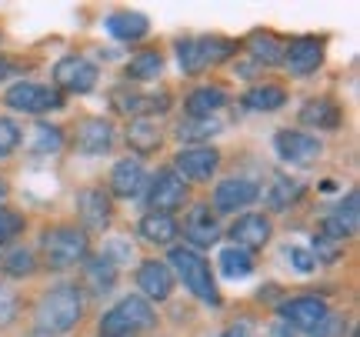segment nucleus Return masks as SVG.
<instances>
[{"label":"nucleus","instance_id":"obj_1","mask_svg":"<svg viewBox=\"0 0 360 337\" xmlns=\"http://www.w3.org/2000/svg\"><path fill=\"white\" fill-rule=\"evenodd\" d=\"M84 291L77 284H57L37 300L34 311V334L37 337H60L74 331L84 317Z\"/></svg>","mask_w":360,"mask_h":337},{"label":"nucleus","instance_id":"obj_2","mask_svg":"<svg viewBox=\"0 0 360 337\" xmlns=\"http://www.w3.org/2000/svg\"><path fill=\"white\" fill-rule=\"evenodd\" d=\"M167 260H170L167 267H174L170 274H177L180 281H184V287L197 300H204L207 307H220L224 304V298H220V291H217V281H214V271H210V264L197 250H191V247H170Z\"/></svg>","mask_w":360,"mask_h":337},{"label":"nucleus","instance_id":"obj_3","mask_svg":"<svg viewBox=\"0 0 360 337\" xmlns=\"http://www.w3.org/2000/svg\"><path fill=\"white\" fill-rule=\"evenodd\" d=\"M40 254H44V264L51 271H67L80 260H87L90 241L74 224H57V227H47L40 234Z\"/></svg>","mask_w":360,"mask_h":337},{"label":"nucleus","instance_id":"obj_4","mask_svg":"<svg viewBox=\"0 0 360 337\" xmlns=\"http://www.w3.org/2000/svg\"><path fill=\"white\" fill-rule=\"evenodd\" d=\"M174 51H177L180 74L197 77V74H204L207 67H217L224 61H231L237 44L227 37H187V40H177Z\"/></svg>","mask_w":360,"mask_h":337},{"label":"nucleus","instance_id":"obj_5","mask_svg":"<svg viewBox=\"0 0 360 337\" xmlns=\"http://www.w3.org/2000/svg\"><path fill=\"white\" fill-rule=\"evenodd\" d=\"M157 324V311L141 294H127L101 317V334H137Z\"/></svg>","mask_w":360,"mask_h":337},{"label":"nucleus","instance_id":"obj_6","mask_svg":"<svg viewBox=\"0 0 360 337\" xmlns=\"http://www.w3.org/2000/svg\"><path fill=\"white\" fill-rule=\"evenodd\" d=\"M4 104L11 107V110H20V114H51V110L64 107V97L53 91V87L24 80V84H13L11 91L4 94Z\"/></svg>","mask_w":360,"mask_h":337},{"label":"nucleus","instance_id":"obj_7","mask_svg":"<svg viewBox=\"0 0 360 337\" xmlns=\"http://www.w3.org/2000/svg\"><path fill=\"white\" fill-rule=\"evenodd\" d=\"M97 77H101L97 67L80 53H67L53 67V87L64 94H90L97 87Z\"/></svg>","mask_w":360,"mask_h":337},{"label":"nucleus","instance_id":"obj_8","mask_svg":"<svg viewBox=\"0 0 360 337\" xmlns=\"http://www.w3.org/2000/svg\"><path fill=\"white\" fill-rule=\"evenodd\" d=\"M274 151L283 164L290 167H307L321 157L323 144L314 137V134H304V130H277L274 134Z\"/></svg>","mask_w":360,"mask_h":337},{"label":"nucleus","instance_id":"obj_9","mask_svg":"<svg viewBox=\"0 0 360 337\" xmlns=\"http://www.w3.org/2000/svg\"><path fill=\"white\" fill-rule=\"evenodd\" d=\"M110 104H114L117 114L130 117V120H150L154 114L170 110V94H137L127 91V87H114Z\"/></svg>","mask_w":360,"mask_h":337},{"label":"nucleus","instance_id":"obj_10","mask_svg":"<svg viewBox=\"0 0 360 337\" xmlns=\"http://www.w3.org/2000/svg\"><path fill=\"white\" fill-rule=\"evenodd\" d=\"M187 197H191L187 184L180 181L170 167H164L154 177L150 191H147V208H150V214H174L177 208L187 204Z\"/></svg>","mask_w":360,"mask_h":337},{"label":"nucleus","instance_id":"obj_11","mask_svg":"<svg viewBox=\"0 0 360 337\" xmlns=\"http://www.w3.org/2000/svg\"><path fill=\"white\" fill-rule=\"evenodd\" d=\"M220 167V151L217 147H187V151H177L174 157V174H177L180 181H210Z\"/></svg>","mask_w":360,"mask_h":337},{"label":"nucleus","instance_id":"obj_12","mask_svg":"<svg viewBox=\"0 0 360 337\" xmlns=\"http://www.w3.org/2000/svg\"><path fill=\"white\" fill-rule=\"evenodd\" d=\"M281 321L287 327H294V331H317L321 327V321L327 317V300L323 298H314V294H300V298H290L281 304Z\"/></svg>","mask_w":360,"mask_h":337},{"label":"nucleus","instance_id":"obj_13","mask_svg":"<svg viewBox=\"0 0 360 337\" xmlns=\"http://www.w3.org/2000/svg\"><path fill=\"white\" fill-rule=\"evenodd\" d=\"M77 214H80V231H103L110 217H114V201L103 187H84L77 191Z\"/></svg>","mask_w":360,"mask_h":337},{"label":"nucleus","instance_id":"obj_14","mask_svg":"<svg viewBox=\"0 0 360 337\" xmlns=\"http://www.w3.org/2000/svg\"><path fill=\"white\" fill-rule=\"evenodd\" d=\"M260 187L247 177H231V181H220L214 187V210L217 214H237V210H247L250 204H257Z\"/></svg>","mask_w":360,"mask_h":337},{"label":"nucleus","instance_id":"obj_15","mask_svg":"<svg viewBox=\"0 0 360 337\" xmlns=\"http://www.w3.org/2000/svg\"><path fill=\"white\" fill-rule=\"evenodd\" d=\"M283 67L294 77H310L323 67V40L321 37H297L290 47H283Z\"/></svg>","mask_w":360,"mask_h":337},{"label":"nucleus","instance_id":"obj_16","mask_svg":"<svg viewBox=\"0 0 360 337\" xmlns=\"http://www.w3.org/2000/svg\"><path fill=\"white\" fill-rule=\"evenodd\" d=\"M270 234H274V227H270L267 214H240V217L231 224L227 237L233 241V247H240V250L250 254V250H260V247L267 244Z\"/></svg>","mask_w":360,"mask_h":337},{"label":"nucleus","instance_id":"obj_17","mask_svg":"<svg viewBox=\"0 0 360 337\" xmlns=\"http://www.w3.org/2000/svg\"><path fill=\"white\" fill-rule=\"evenodd\" d=\"M184 237L191 241V250L193 247H214L220 241V224H217V214L210 210V204H197L191 208V214L184 217Z\"/></svg>","mask_w":360,"mask_h":337},{"label":"nucleus","instance_id":"obj_18","mask_svg":"<svg viewBox=\"0 0 360 337\" xmlns=\"http://www.w3.org/2000/svg\"><path fill=\"white\" fill-rule=\"evenodd\" d=\"M134 281L141 287L143 300H167L174 294V274H170L167 264H160V260H143L137 274H134Z\"/></svg>","mask_w":360,"mask_h":337},{"label":"nucleus","instance_id":"obj_19","mask_svg":"<svg viewBox=\"0 0 360 337\" xmlns=\"http://www.w3.org/2000/svg\"><path fill=\"white\" fill-rule=\"evenodd\" d=\"M74 147L80 154H107L114 147V124L110 120H101V117H87L84 124L74 134Z\"/></svg>","mask_w":360,"mask_h":337},{"label":"nucleus","instance_id":"obj_20","mask_svg":"<svg viewBox=\"0 0 360 337\" xmlns=\"http://www.w3.org/2000/svg\"><path fill=\"white\" fill-rule=\"evenodd\" d=\"M103 30L120 44H134V40H143L150 34V20L141 11H117L103 20Z\"/></svg>","mask_w":360,"mask_h":337},{"label":"nucleus","instance_id":"obj_21","mask_svg":"<svg viewBox=\"0 0 360 337\" xmlns=\"http://www.w3.org/2000/svg\"><path fill=\"white\" fill-rule=\"evenodd\" d=\"M143 181H147V170L137 157H124V160H117L114 170H110V191L117 197H137L143 191Z\"/></svg>","mask_w":360,"mask_h":337},{"label":"nucleus","instance_id":"obj_22","mask_svg":"<svg viewBox=\"0 0 360 337\" xmlns=\"http://www.w3.org/2000/svg\"><path fill=\"white\" fill-rule=\"evenodd\" d=\"M357 210H360V204H357V191H350L347 201H340V204L334 208V214H327V217H323V231H321V234L334 237V241L354 237V234H357V224H360Z\"/></svg>","mask_w":360,"mask_h":337},{"label":"nucleus","instance_id":"obj_23","mask_svg":"<svg viewBox=\"0 0 360 337\" xmlns=\"http://www.w3.org/2000/svg\"><path fill=\"white\" fill-rule=\"evenodd\" d=\"M340 107L334 101H327V97H314L307 104L300 107V124H307V127H317V130H334L340 127Z\"/></svg>","mask_w":360,"mask_h":337},{"label":"nucleus","instance_id":"obj_24","mask_svg":"<svg viewBox=\"0 0 360 337\" xmlns=\"http://www.w3.org/2000/svg\"><path fill=\"white\" fill-rule=\"evenodd\" d=\"M137 234H141L147 244H170L180 234V224L170 214H150L147 210L141 221H137Z\"/></svg>","mask_w":360,"mask_h":337},{"label":"nucleus","instance_id":"obj_25","mask_svg":"<svg viewBox=\"0 0 360 337\" xmlns=\"http://www.w3.org/2000/svg\"><path fill=\"white\" fill-rule=\"evenodd\" d=\"M224 104H227L224 87H197V91L187 97L184 110H187V117H214Z\"/></svg>","mask_w":360,"mask_h":337},{"label":"nucleus","instance_id":"obj_26","mask_svg":"<svg viewBox=\"0 0 360 337\" xmlns=\"http://www.w3.org/2000/svg\"><path fill=\"white\" fill-rule=\"evenodd\" d=\"M37 271V257L27 250V247H0V274L7 277H27V274Z\"/></svg>","mask_w":360,"mask_h":337},{"label":"nucleus","instance_id":"obj_27","mask_svg":"<svg viewBox=\"0 0 360 337\" xmlns=\"http://www.w3.org/2000/svg\"><path fill=\"white\" fill-rule=\"evenodd\" d=\"M127 144L137 154H154L157 147H160V127H157L154 120H130Z\"/></svg>","mask_w":360,"mask_h":337},{"label":"nucleus","instance_id":"obj_28","mask_svg":"<svg viewBox=\"0 0 360 337\" xmlns=\"http://www.w3.org/2000/svg\"><path fill=\"white\" fill-rule=\"evenodd\" d=\"M164 70V53L160 51H137L127 61V77L130 80H157Z\"/></svg>","mask_w":360,"mask_h":337},{"label":"nucleus","instance_id":"obj_29","mask_svg":"<svg viewBox=\"0 0 360 337\" xmlns=\"http://www.w3.org/2000/svg\"><path fill=\"white\" fill-rule=\"evenodd\" d=\"M283 101H287V91L281 84H257L244 94V107H250V110H277V107H283Z\"/></svg>","mask_w":360,"mask_h":337},{"label":"nucleus","instance_id":"obj_30","mask_svg":"<svg viewBox=\"0 0 360 337\" xmlns=\"http://www.w3.org/2000/svg\"><path fill=\"white\" fill-rule=\"evenodd\" d=\"M220 271L231 281H244L254 274V254H247L240 247H224L220 250Z\"/></svg>","mask_w":360,"mask_h":337},{"label":"nucleus","instance_id":"obj_31","mask_svg":"<svg viewBox=\"0 0 360 337\" xmlns=\"http://www.w3.org/2000/svg\"><path fill=\"white\" fill-rule=\"evenodd\" d=\"M247 51L254 53V61L264 67L281 64L283 61V44L274 37V34H250V37H247Z\"/></svg>","mask_w":360,"mask_h":337},{"label":"nucleus","instance_id":"obj_32","mask_svg":"<svg viewBox=\"0 0 360 337\" xmlns=\"http://www.w3.org/2000/svg\"><path fill=\"white\" fill-rule=\"evenodd\" d=\"M87 284L94 294H110L117 284V267L110 260H103L101 254L87 260Z\"/></svg>","mask_w":360,"mask_h":337},{"label":"nucleus","instance_id":"obj_33","mask_svg":"<svg viewBox=\"0 0 360 337\" xmlns=\"http://www.w3.org/2000/svg\"><path fill=\"white\" fill-rule=\"evenodd\" d=\"M300 197H304V184L290 181V177H277L274 187L267 191V204H270V210H287V208H294Z\"/></svg>","mask_w":360,"mask_h":337},{"label":"nucleus","instance_id":"obj_34","mask_svg":"<svg viewBox=\"0 0 360 337\" xmlns=\"http://www.w3.org/2000/svg\"><path fill=\"white\" fill-rule=\"evenodd\" d=\"M64 151V130L51 127V124H37L34 127V137H30V154L40 157H51Z\"/></svg>","mask_w":360,"mask_h":337},{"label":"nucleus","instance_id":"obj_35","mask_svg":"<svg viewBox=\"0 0 360 337\" xmlns=\"http://www.w3.org/2000/svg\"><path fill=\"white\" fill-rule=\"evenodd\" d=\"M220 124L217 117H191V120H184L177 127V134L184 141H210L214 134H220Z\"/></svg>","mask_w":360,"mask_h":337},{"label":"nucleus","instance_id":"obj_36","mask_svg":"<svg viewBox=\"0 0 360 337\" xmlns=\"http://www.w3.org/2000/svg\"><path fill=\"white\" fill-rule=\"evenodd\" d=\"M17 314H20V298H17V291H13L7 281H0V331L11 327L13 321H17Z\"/></svg>","mask_w":360,"mask_h":337},{"label":"nucleus","instance_id":"obj_37","mask_svg":"<svg viewBox=\"0 0 360 337\" xmlns=\"http://www.w3.org/2000/svg\"><path fill=\"white\" fill-rule=\"evenodd\" d=\"M340 250H344V241H334V237H327V234H317L314 237V260L317 264H334L340 260Z\"/></svg>","mask_w":360,"mask_h":337},{"label":"nucleus","instance_id":"obj_38","mask_svg":"<svg viewBox=\"0 0 360 337\" xmlns=\"http://www.w3.org/2000/svg\"><path fill=\"white\" fill-rule=\"evenodd\" d=\"M20 127H17V120H7V117H0V157H11L17 147H20Z\"/></svg>","mask_w":360,"mask_h":337},{"label":"nucleus","instance_id":"obj_39","mask_svg":"<svg viewBox=\"0 0 360 337\" xmlns=\"http://www.w3.org/2000/svg\"><path fill=\"white\" fill-rule=\"evenodd\" d=\"M101 257H103V260H110V264L117 267V264H127V260L134 257V247H130L127 237H114V241H107V244H103Z\"/></svg>","mask_w":360,"mask_h":337},{"label":"nucleus","instance_id":"obj_40","mask_svg":"<svg viewBox=\"0 0 360 337\" xmlns=\"http://www.w3.org/2000/svg\"><path fill=\"white\" fill-rule=\"evenodd\" d=\"M20 231H24V217L13 214V210H7V208H0V247L11 244Z\"/></svg>","mask_w":360,"mask_h":337},{"label":"nucleus","instance_id":"obj_41","mask_svg":"<svg viewBox=\"0 0 360 337\" xmlns=\"http://www.w3.org/2000/svg\"><path fill=\"white\" fill-rule=\"evenodd\" d=\"M314 337H347V321L337 317V314H327L321 321V327L314 331Z\"/></svg>","mask_w":360,"mask_h":337},{"label":"nucleus","instance_id":"obj_42","mask_svg":"<svg viewBox=\"0 0 360 337\" xmlns=\"http://www.w3.org/2000/svg\"><path fill=\"white\" fill-rule=\"evenodd\" d=\"M287 254H290V264H294V271H300V274H310L314 267H317V260H314V254H310L307 247H290Z\"/></svg>","mask_w":360,"mask_h":337},{"label":"nucleus","instance_id":"obj_43","mask_svg":"<svg viewBox=\"0 0 360 337\" xmlns=\"http://www.w3.org/2000/svg\"><path fill=\"white\" fill-rule=\"evenodd\" d=\"M247 331H250V324L247 321H240V324H233V327H227L220 337H247Z\"/></svg>","mask_w":360,"mask_h":337},{"label":"nucleus","instance_id":"obj_44","mask_svg":"<svg viewBox=\"0 0 360 337\" xmlns=\"http://www.w3.org/2000/svg\"><path fill=\"white\" fill-rule=\"evenodd\" d=\"M17 70H20V67L13 64V61H7V57H0V80H7L11 74H17Z\"/></svg>","mask_w":360,"mask_h":337},{"label":"nucleus","instance_id":"obj_45","mask_svg":"<svg viewBox=\"0 0 360 337\" xmlns=\"http://www.w3.org/2000/svg\"><path fill=\"white\" fill-rule=\"evenodd\" d=\"M7 194H11V184L4 181V177H0V201H4V197H7Z\"/></svg>","mask_w":360,"mask_h":337},{"label":"nucleus","instance_id":"obj_46","mask_svg":"<svg viewBox=\"0 0 360 337\" xmlns=\"http://www.w3.org/2000/svg\"><path fill=\"white\" fill-rule=\"evenodd\" d=\"M101 337H137V334H101Z\"/></svg>","mask_w":360,"mask_h":337}]
</instances>
